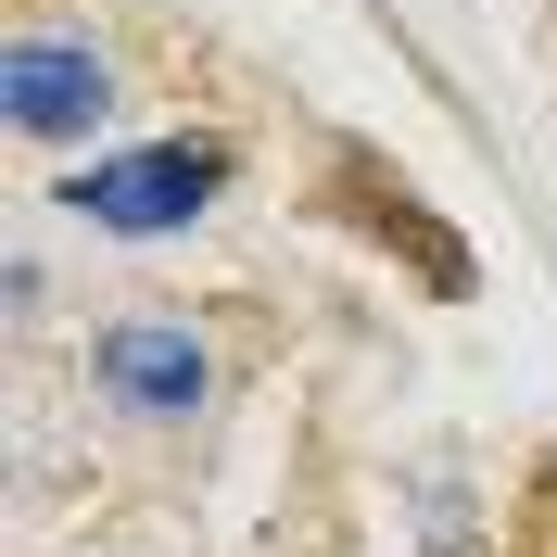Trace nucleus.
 Returning a JSON list of instances; mask_svg holds the SVG:
<instances>
[{
	"label": "nucleus",
	"instance_id": "obj_1",
	"mask_svg": "<svg viewBox=\"0 0 557 557\" xmlns=\"http://www.w3.org/2000/svg\"><path fill=\"white\" fill-rule=\"evenodd\" d=\"M215 190H228V139H152V152H114V165L64 177V203L89 215V228H114V242H165V228H190Z\"/></svg>",
	"mask_w": 557,
	"mask_h": 557
},
{
	"label": "nucleus",
	"instance_id": "obj_2",
	"mask_svg": "<svg viewBox=\"0 0 557 557\" xmlns=\"http://www.w3.org/2000/svg\"><path fill=\"white\" fill-rule=\"evenodd\" d=\"M0 114H13V139H89L114 114V64L89 51V38L26 26L13 51H0Z\"/></svg>",
	"mask_w": 557,
	"mask_h": 557
},
{
	"label": "nucleus",
	"instance_id": "obj_3",
	"mask_svg": "<svg viewBox=\"0 0 557 557\" xmlns=\"http://www.w3.org/2000/svg\"><path fill=\"white\" fill-rule=\"evenodd\" d=\"M89 381H102V406L127 418H190L215 393V355L190 317H114L102 343H89Z\"/></svg>",
	"mask_w": 557,
	"mask_h": 557
},
{
	"label": "nucleus",
	"instance_id": "obj_4",
	"mask_svg": "<svg viewBox=\"0 0 557 557\" xmlns=\"http://www.w3.org/2000/svg\"><path fill=\"white\" fill-rule=\"evenodd\" d=\"M368 228H381V242H406V253H418V278H431V292H469V253H456L444 228H431V215L406 203V190H368Z\"/></svg>",
	"mask_w": 557,
	"mask_h": 557
}]
</instances>
